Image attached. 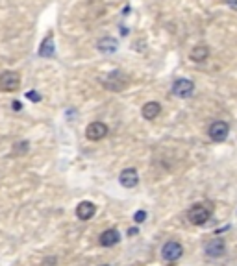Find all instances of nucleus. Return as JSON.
<instances>
[{
  "mask_svg": "<svg viewBox=\"0 0 237 266\" xmlns=\"http://www.w3.org/2000/svg\"><path fill=\"white\" fill-rule=\"evenodd\" d=\"M102 85H104L106 89H109V91H124L126 85H128V78H126V74H123V72L113 70V72H109V74L102 80Z\"/></svg>",
  "mask_w": 237,
  "mask_h": 266,
  "instance_id": "f257e3e1",
  "label": "nucleus"
},
{
  "mask_svg": "<svg viewBox=\"0 0 237 266\" xmlns=\"http://www.w3.org/2000/svg\"><path fill=\"white\" fill-rule=\"evenodd\" d=\"M187 218H189V222L195 224V226H202V224H206V222L211 218V209L207 206L197 204V206H193L191 209H189Z\"/></svg>",
  "mask_w": 237,
  "mask_h": 266,
  "instance_id": "f03ea898",
  "label": "nucleus"
},
{
  "mask_svg": "<svg viewBox=\"0 0 237 266\" xmlns=\"http://www.w3.org/2000/svg\"><path fill=\"white\" fill-rule=\"evenodd\" d=\"M21 87V76L17 72H11V70H6L0 74V89L6 92L17 91Z\"/></svg>",
  "mask_w": 237,
  "mask_h": 266,
  "instance_id": "7ed1b4c3",
  "label": "nucleus"
},
{
  "mask_svg": "<svg viewBox=\"0 0 237 266\" xmlns=\"http://www.w3.org/2000/svg\"><path fill=\"white\" fill-rule=\"evenodd\" d=\"M207 133H209V139L215 141V143H222V141H226V137H228V133H230L228 122H224V120L213 122V124L209 126V129H207Z\"/></svg>",
  "mask_w": 237,
  "mask_h": 266,
  "instance_id": "20e7f679",
  "label": "nucleus"
},
{
  "mask_svg": "<svg viewBox=\"0 0 237 266\" xmlns=\"http://www.w3.org/2000/svg\"><path fill=\"white\" fill-rule=\"evenodd\" d=\"M193 92H195V84L187 78H180L172 85V94L178 98H189Z\"/></svg>",
  "mask_w": 237,
  "mask_h": 266,
  "instance_id": "39448f33",
  "label": "nucleus"
},
{
  "mask_svg": "<svg viewBox=\"0 0 237 266\" xmlns=\"http://www.w3.org/2000/svg\"><path fill=\"white\" fill-rule=\"evenodd\" d=\"M161 255H163V259L169 261V263H174V261H178V259L184 255V248H182V244L180 242L170 240V242H167L165 246H163Z\"/></svg>",
  "mask_w": 237,
  "mask_h": 266,
  "instance_id": "423d86ee",
  "label": "nucleus"
},
{
  "mask_svg": "<svg viewBox=\"0 0 237 266\" xmlns=\"http://www.w3.org/2000/svg\"><path fill=\"white\" fill-rule=\"evenodd\" d=\"M107 126L104 122H91L87 129H85V135L89 141H100V139H104L107 135Z\"/></svg>",
  "mask_w": 237,
  "mask_h": 266,
  "instance_id": "0eeeda50",
  "label": "nucleus"
},
{
  "mask_svg": "<svg viewBox=\"0 0 237 266\" xmlns=\"http://www.w3.org/2000/svg\"><path fill=\"white\" fill-rule=\"evenodd\" d=\"M206 255L207 257H222L224 255V251H226V244H224V240H222L221 236H215V238H211L209 242L206 244Z\"/></svg>",
  "mask_w": 237,
  "mask_h": 266,
  "instance_id": "6e6552de",
  "label": "nucleus"
},
{
  "mask_svg": "<svg viewBox=\"0 0 237 266\" xmlns=\"http://www.w3.org/2000/svg\"><path fill=\"white\" fill-rule=\"evenodd\" d=\"M119 181H121V185L126 187V189H134L139 183L137 170H135V168H126V170H123L121 176H119Z\"/></svg>",
  "mask_w": 237,
  "mask_h": 266,
  "instance_id": "1a4fd4ad",
  "label": "nucleus"
},
{
  "mask_svg": "<svg viewBox=\"0 0 237 266\" xmlns=\"http://www.w3.org/2000/svg\"><path fill=\"white\" fill-rule=\"evenodd\" d=\"M95 213H97V207H95V204H91V202H82V204H78L76 216L80 220H89V218L95 216Z\"/></svg>",
  "mask_w": 237,
  "mask_h": 266,
  "instance_id": "9d476101",
  "label": "nucleus"
},
{
  "mask_svg": "<svg viewBox=\"0 0 237 266\" xmlns=\"http://www.w3.org/2000/svg\"><path fill=\"white\" fill-rule=\"evenodd\" d=\"M189 58L195 63H204V61L209 58V48L206 45H197L193 46V50L189 52Z\"/></svg>",
  "mask_w": 237,
  "mask_h": 266,
  "instance_id": "9b49d317",
  "label": "nucleus"
},
{
  "mask_svg": "<svg viewBox=\"0 0 237 266\" xmlns=\"http://www.w3.org/2000/svg\"><path fill=\"white\" fill-rule=\"evenodd\" d=\"M119 238H121V235H119V231L117 229H107V231H104L102 235H100V244L102 246H106V248H109V246H115V244L119 242Z\"/></svg>",
  "mask_w": 237,
  "mask_h": 266,
  "instance_id": "f8f14e48",
  "label": "nucleus"
},
{
  "mask_svg": "<svg viewBox=\"0 0 237 266\" xmlns=\"http://www.w3.org/2000/svg\"><path fill=\"white\" fill-rule=\"evenodd\" d=\"M141 113H143V117H145L146 120H154V118L161 113V106L158 104V102H148V104L143 106Z\"/></svg>",
  "mask_w": 237,
  "mask_h": 266,
  "instance_id": "ddd939ff",
  "label": "nucleus"
},
{
  "mask_svg": "<svg viewBox=\"0 0 237 266\" xmlns=\"http://www.w3.org/2000/svg\"><path fill=\"white\" fill-rule=\"evenodd\" d=\"M97 48L104 54H111L119 48V43H117V39H113V37H104L97 43Z\"/></svg>",
  "mask_w": 237,
  "mask_h": 266,
  "instance_id": "4468645a",
  "label": "nucleus"
},
{
  "mask_svg": "<svg viewBox=\"0 0 237 266\" xmlns=\"http://www.w3.org/2000/svg\"><path fill=\"white\" fill-rule=\"evenodd\" d=\"M39 56H41V58H52V56H54V39H52V35H48V37L41 43Z\"/></svg>",
  "mask_w": 237,
  "mask_h": 266,
  "instance_id": "2eb2a0df",
  "label": "nucleus"
},
{
  "mask_svg": "<svg viewBox=\"0 0 237 266\" xmlns=\"http://www.w3.org/2000/svg\"><path fill=\"white\" fill-rule=\"evenodd\" d=\"M28 146H30L28 143H19V145H15L13 148H17L15 153H24L26 150H28Z\"/></svg>",
  "mask_w": 237,
  "mask_h": 266,
  "instance_id": "dca6fc26",
  "label": "nucleus"
},
{
  "mask_svg": "<svg viewBox=\"0 0 237 266\" xmlns=\"http://www.w3.org/2000/svg\"><path fill=\"white\" fill-rule=\"evenodd\" d=\"M146 218V213L145 211H137V213H135V216H134V220L137 222V224H141V222L145 220Z\"/></svg>",
  "mask_w": 237,
  "mask_h": 266,
  "instance_id": "f3484780",
  "label": "nucleus"
},
{
  "mask_svg": "<svg viewBox=\"0 0 237 266\" xmlns=\"http://www.w3.org/2000/svg\"><path fill=\"white\" fill-rule=\"evenodd\" d=\"M26 96H28V98H30V100H34V102H39V100H41V96H39L37 92H34V91L26 92Z\"/></svg>",
  "mask_w": 237,
  "mask_h": 266,
  "instance_id": "a211bd4d",
  "label": "nucleus"
},
{
  "mask_svg": "<svg viewBox=\"0 0 237 266\" xmlns=\"http://www.w3.org/2000/svg\"><path fill=\"white\" fill-rule=\"evenodd\" d=\"M226 4H228L232 9H236L237 11V0H226Z\"/></svg>",
  "mask_w": 237,
  "mask_h": 266,
  "instance_id": "6ab92c4d",
  "label": "nucleus"
},
{
  "mask_svg": "<svg viewBox=\"0 0 237 266\" xmlns=\"http://www.w3.org/2000/svg\"><path fill=\"white\" fill-rule=\"evenodd\" d=\"M11 107H13V111H21V107L23 106H21V102H13V106Z\"/></svg>",
  "mask_w": 237,
  "mask_h": 266,
  "instance_id": "aec40b11",
  "label": "nucleus"
},
{
  "mask_svg": "<svg viewBox=\"0 0 237 266\" xmlns=\"http://www.w3.org/2000/svg\"><path fill=\"white\" fill-rule=\"evenodd\" d=\"M104 266H107V265H104Z\"/></svg>",
  "mask_w": 237,
  "mask_h": 266,
  "instance_id": "412c9836",
  "label": "nucleus"
}]
</instances>
